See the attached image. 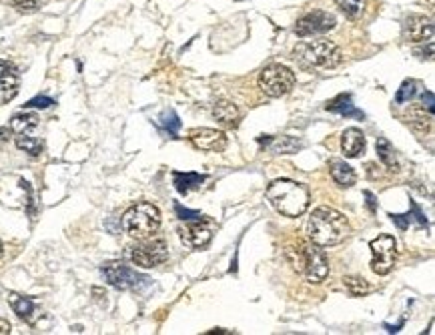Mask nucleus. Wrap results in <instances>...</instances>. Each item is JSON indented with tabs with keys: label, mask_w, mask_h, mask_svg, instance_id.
I'll return each instance as SVG.
<instances>
[{
	"label": "nucleus",
	"mask_w": 435,
	"mask_h": 335,
	"mask_svg": "<svg viewBox=\"0 0 435 335\" xmlns=\"http://www.w3.org/2000/svg\"><path fill=\"white\" fill-rule=\"evenodd\" d=\"M309 241L319 247H333L347 239L351 231L349 221L343 213L335 211L333 207H319L311 213L305 225Z\"/></svg>",
	"instance_id": "obj_1"
},
{
	"label": "nucleus",
	"mask_w": 435,
	"mask_h": 335,
	"mask_svg": "<svg viewBox=\"0 0 435 335\" xmlns=\"http://www.w3.org/2000/svg\"><path fill=\"white\" fill-rule=\"evenodd\" d=\"M285 259L307 284H321L329 275V261L313 241H297L285 249Z\"/></svg>",
	"instance_id": "obj_2"
},
{
	"label": "nucleus",
	"mask_w": 435,
	"mask_h": 335,
	"mask_svg": "<svg viewBox=\"0 0 435 335\" xmlns=\"http://www.w3.org/2000/svg\"><path fill=\"white\" fill-rule=\"evenodd\" d=\"M267 199L285 217H299L307 211L309 193L301 183L277 179L267 187Z\"/></svg>",
	"instance_id": "obj_3"
},
{
	"label": "nucleus",
	"mask_w": 435,
	"mask_h": 335,
	"mask_svg": "<svg viewBox=\"0 0 435 335\" xmlns=\"http://www.w3.org/2000/svg\"><path fill=\"white\" fill-rule=\"evenodd\" d=\"M293 58L305 69H335L343 54L333 41L319 38L299 43L293 51Z\"/></svg>",
	"instance_id": "obj_4"
},
{
	"label": "nucleus",
	"mask_w": 435,
	"mask_h": 335,
	"mask_svg": "<svg viewBox=\"0 0 435 335\" xmlns=\"http://www.w3.org/2000/svg\"><path fill=\"white\" fill-rule=\"evenodd\" d=\"M161 227V211L153 203H137L123 215V229L128 237L145 241Z\"/></svg>",
	"instance_id": "obj_5"
},
{
	"label": "nucleus",
	"mask_w": 435,
	"mask_h": 335,
	"mask_svg": "<svg viewBox=\"0 0 435 335\" xmlns=\"http://www.w3.org/2000/svg\"><path fill=\"white\" fill-rule=\"evenodd\" d=\"M295 80H297L295 73L289 67L273 62L259 73L257 84L267 97L279 99V97H285L287 93H291V89L295 86Z\"/></svg>",
	"instance_id": "obj_6"
},
{
	"label": "nucleus",
	"mask_w": 435,
	"mask_h": 335,
	"mask_svg": "<svg viewBox=\"0 0 435 335\" xmlns=\"http://www.w3.org/2000/svg\"><path fill=\"white\" fill-rule=\"evenodd\" d=\"M101 273L106 279V284L113 285L119 291H141L143 287L149 285V277L141 275L139 271L130 269L125 263L119 261H108L101 267Z\"/></svg>",
	"instance_id": "obj_7"
},
{
	"label": "nucleus",
	"mask_w": 435,
	"mask_h": 335,
	"mask_svg": "<svg viewBox=\"0 0 435 335\" xmlns=\"http://www.w3.org/2000/svg\"><path fill=\"white\" fill-rule=\"evenodd\" d=\"M128 259L137 267L153 269V267L165 263L169 259V247H167L165 239H153V241H147L145 239V243L134 245V247L128 249Z\"/></svg>",
	"instance_id": "obj_8"
},
{
	"label": "nucleus",
	"mask_w": 435,
	"mask_h": 335,
	"mask_svg": "<svg viewBox=\"0 0 435 335\" xmlns=\"http://www.w3.org/2000/svg\"><path fill=\"white\" fill-rule=\"evenodd\" d=\"M371 249V271L375 275H387L397 259V243L391 235H379L369 243Z\"/></svg>",
	"instance_id": "obj_9"
},
{
	"label": "nucleus",
	"mask_w": 435,
	"mask_h": 335,
	"mask_svg": "<svg viewBox=\"0 0 435 335\" xmlns=\"http://www.w3.org/2000/svg\"><path fill=\"white\" fill-rule=\"evenodd\" d=\"M337 25L335 16L325 12V10H313L307 12L305 16H301L295 25V34L299 38H307V36H317V34H325L333 30Z\"/></svg>",
	"instance_id": "obj_10"
},
{
	"label": "nucleus",
	"mask_w": 435,
	"mask_h": 335,
	"mask_svg": "<svg viewBox=\"0 0 435 335\" xmlns=\"http://www.w3.org/2000/svg\"><path fill=\"white\" fill-rule=\"evenodd\" d=\"M189 139L195 149L207 151V153H221L227 149V137L221 130L195 129L189 132Z\"/></svg>",
	"instance_id": "obj_11"
},
{
	"label": "nucleus",
	"mask_w": 435,
	"mask_h": 335,
	"mask_svg": "<svg viewBox=\"0 0 435 335\" xmlns=\"http://www.w3.org/2000/svg\"><path fill=\"white\" fill-rule=\"evenodd\" d=\"M434 36V21L423 14H410L403 23V38L410 43H425Z\"/></svg>",
	"instance_id": "obj_12"
},
{
	"label": "nucleus",
	"mask_w": 435,
	"mask_h": 335,
	"mask_svg": "<svg viewBox=\"0 0 435 335\" xmlns=\"http://www.w3.org/2000/svg\"><path fill=\"white\" fill-rule=\"evenodd\" d=\"M179 237L180 241L191 247V249H205L207 245L211 243L213 239V231L209 225H203V223H185L179 227Z\"/></svg>",
	"instance_id": "obj_13"
},
{
	"label": "nucleus",
	"mask_w": 435,
	"mask_h": 335,
	"mask_svg": "<svg viewBox=\"0 0 435 335\" xmlns=\"http://www.w3.org/2000/svg\"><path fill=\"white\" fill-rule=\"evenodd\" d=\"M19 84H21L19 69L8 60H0V104L10 103L16 97Z\"/></svg>",
	"instance_id": "obj_14"
},
{
	"label": "nucleus",
	"mask_w": 435,
	"mask_h": 335,
	"mask_svg": "<svg viewBox=\"0 0 435 335\" xmlns=\"http://www.w3.org/2000/svg\"><path fill=\"white\" fill-rule=\"evenodd\" d=\"M365 147H367V141H365V135L359 129H347L343 135H341V149H343V155L349 157V159H355V157L363 155L365 153Z\"/></svg>",
	"instance_id": "obj_15"
},
{
	"label": "nucleus",
	"mask_w": 435,
	"mask_h": 335,
	"mask_svg": "<svg viewBox=\"0 0 435 335\" xmlns=\"http://www.w3.org/2000/svg\"><path fill=\"white\" fill-rule=\"evenodd\" d=\"M213 119L223 125V127H229V129H235L239 125V119H241V113L237 108V104L231 103V101H217L215 106H213Z\"/></svg>",
	"instance_id": "obj_16"
},
{
	"label": "nucleus",
	"mask_w": 435,
	"mask_h": 335,
	"mask_svg": "<svg viewBox=\"0 0 435 335\" xmlns=\"http://www.w3.org/2000/svg\"><path fill=\"white\" fill-rule=\"evenodd\" d=\"M8 305L26 323H32L36 317V311H38L34 299H30L26 295H19V293H8Z\"/></svg>",
	"instance_id": "obj_17"
},
{
	"label": "nucleus",
	"mask_w": 435,
	"mask_h": 335,
	"mask_svg": "<svg viewBox=\"0 0 435 335\" xmlns=\"http://www.w3.org/2000/svg\"><path fill=\"white\" fill-rule=\"evenodd\" d=\"M325 108L327 111H331V113H335V115H341V117H347V119H363L365 115L359 111V108H355V104H353V97L351 95H337L333 101H329V103L325 104Z\"/></svg>",
	"instance_id": "obj_18"
},
{
	"label": "nucleus",
	"mask_w": 435,
	"mask_h": 335,
	"mask_svg": "<svg viewBox=\"0 0 435 335\" xmlns=\"http://www.w3.org/2000/svg\"><path fill=\"white\" fill-rule=\"evenodd\" d=\"M329 173H331V179L339 185V187H353L355 181H357V175L355 171L345 163V161H339V159H333L329 161Z\"/></svg>",
	"instance_id": "obj_19"
},
{
	"label": "nucleus",
	"mask_w": 435,
	"mask_h": 335,
	"mask_svg": "<svg viewBox=\"0 0 435 335\" xmlns=\"http://www.w3.org/2000/svg\"><path fill=\"white\" fill-rule=\"evenodd\" d=\"M411 211L408 215H389L391 217V221L399 227V229H408L411 223H415L417 227H421V229H427V219H425V213L421 211V207L417 205L415 201H411L410 203Z\"/></svg>",
	"instance_id": "obj_20"
},
{
	"label": "nucleus",
	"mask_w": 435,
	"mask_h": 335,
	"mask_svg": "<svg viewBox=\"0 0 435 335\" xmlns=\"http://www.w3.org/2000/svg\"><path fill=\"white\" fill-rule=\"evenodd\" d=\"M205 175H201V173H179V171H175L173 173V183H175V189L179 191L180 195H187L189 191H193V189H197V187H201L203 183H205Z\"/></svg>",
	"instance_id": "obj_21"
},
{
	"label": "nucleus",
	"mask_w": 435,
	"mask_h": 335,
	"mask_svg": "<svg viewBox=\"0 0 435 335\" xmlns=\"http://www.w3.org/2000/svg\"><path fill=\"white\" fill-rule=\"evenodd\" d=\"M375 151H377L379 161L384 163L389 171H397V167H399V165H397L395 149H393V145H391L385 137H379V139H377V143H375Z\"/></svg>",
	"instance_id": "obj_22"
},
{
	"label": "nucleus",
	"mask_w": 435,
	"mask_h": 335,
	"mask_svg": "<svg viewBox=\"0 0 435 335\" xmlns=\"http://www.w3.org/2000/svg\"><path fill=\"white\" fill-rule=\"evenodd\" d=\"M38 127V117L34 113H19L10 119V130L16 135H26Z\"/></svg>",
	"instance_id": "obj_23"
},
{
	"label": "nucleus",
	"mask_w": 435,
	"mask_h": 335,
	"mask_svg": "<svg viewBox=\"0 0 435 335\" xmlns=\"http://www.w3.org/2000/svg\"><path fill=\"white\" fill-rule=\"evenodd\" d=\"M269 147L279 155H291V153H297L299 149H303V143L293 137H279V139L271 137Z\"/></svg>",
	"instance_id": "obj_24"
},
{
	"label": "nucleus",
	"mask_w": 435,
	"mask_h": 335,
	"mask_svg": "<svg viewBox=\"0 0 435 335\" xmlns=\"http://www.w3.org/2000/svg\"><path fill=\"white\" fill-rule=\"evenodd\" d=\"M14 143H16V147H19L23 153H26V155H30V157L43 155V151H45V143H43L40 139H36V137L19 135Z\"/></svg>",
	"instance_id": "obj_25"
},
{
	"label": "nucleus",
	"mask_w": 435,
	"mask_h": 335,
	"mask_svg": "<svg viewBox=\"0 0 435 335\" xmlns=\"http://www.w3.org/2000/svg\"><path fill=\"white\" fill-rule=\"evenodd\" d=\"M158 127L165 130V132H169L171 137H177V135H179V129H180L179 115H177L173 108H169V111H163V115L158 117Z\"/></svg>",
	"instance_id": "obj_26"
},
{
	"label": "nucleus",
	"mask_w": 435,
	"mask_h": 335,
	"mask_svg": "<svg viewBox=\"0 0 435 335\" xmlns=\"http://www.w3.org/2000/svg\"><path fill=\"white\" fill-rule=\"evenodd\" d=\"M343 285H345L347 293H349V295H353V297L367 295V293L371 291V285L367 284L363 277H359V275H347V277L343 279Z\"/></svg>",
	"instance_id": "obj_27"
},
{
	"label": "nucleus",
	"mask_w": 435,
	"mask_h": 335,
	"mask_svg": "<svg viewBox=\"0 0 435 335\" xmlns=\"http://www.w3.org/2000/svg\"><path fill=\"white\" fill-rule=\"evenodd\" d=\"M417 89H419V82L417 80H403V84L399 86V91H397V95H395V103L397 104H403V103H410L415 99V95H417Z\"/></svg>",
	"instance_id": "obj_28"
},
{
	"label": "nucleus",
	"mask_w": 435,
	"mask_h": 335,
	"mask_svg": "<svg viewBox=\"0 0 435 335\" xmlns=\"http://www.w3.org/2000/svg\"><path fill=\"white\" fill-rule=\"evenodd\" d=\"M335 4L349 19H359L363 14V8H365V0H335Z\"/></svg>",
	"instance_id": "obj_29"
},
{
	"label": "nucleus",
	"mask_w": 435,
	"mask_h": 335,
	"mask_svg": "<svg viewBox=\"0 0 435 335\" xmlns=\"http://www.w3.org/2000/svg\"><path fill=\"white\" fill-rule=\"evenodd\" d=\"M175 213L180 221H203V213L201 211H191L180 203H175Z\"/></svg>",
	"instance_id": "obj_30"
},
{
	"label": "nucleus",
	"mask_w": 435,
	"mask_h": 335,
	"mask_svg": "<svg viewBox=\"0 0 435 335\" xmlns=\"http://www.w3.org/2000/svg\"><path fill=\"white\" fill-rule=\"evenodd\" d=\"M52 104H54V101L49 97H34L25 104V108H51Z\"/></svg>",
	"instance_id": "obj_31"
},
{
	"label": "nucleus",
	"mask_w": 435,
	"mask_h": 335,
	"mask_svg": "<svg viewBox=\"0 0 435 335\" xmlns=\"http://www.w3.org/2000/svg\"><path fill=\"white\" fill-rule=\"evenodd\" d=\"M14 6L23 12H34L38 8V2L36 0H12Z\"/></svg>",
	"instance_id": "obj_32"
},
{
	"label": "nucleus",
	"mask_w": 435,
	"mask_h": 335,
	"mask_svg": "<svg viewBox=\"0 0 435 335\" xmlns=\"http://www.w3.org/2000/svg\"><path fill=\"white\" fill-rule=\"evenodd\" d=\"M421 103H423V108H427L430 115H434V93H432V91H423Z\"/></svg>",
	"instance_id": "obj_33"
},
{
	"label": "nucleus",
	"mask_w": 435,
	"mask_h": 335,
	"mask_svg": "<svg viewBox=\"0 0 435 335\" xmlns=\"http://www.w3.org/2000/svg\"><path fill=\"white\" fill-rule=\"evenodd\" d=\"M365 199H367V207H369V211H371V213H375V211H377V199H375V195H373V193H369V191H365Z\"/></svg>",
	"instance_id": "obj_34"
},
{
	"label": "nucleus",
	"mask_w": 435,
	"mask_h": 335,
	"mask_svg": "<svg viewBox=\"0 0 435 335\" xmlns=\"http://www.w3.org/2000/svg\"><path fill=\"white\" fill-rule=\"evenodd\" d=\"M10 334V323L6 319H0V335Z\"/></svg>",
	"instance_id": "obj_35"
},
{
	"label": "nucleus",
	"mask_w": 435,
	"mask_h": 335,
	"mask_svg": "<svg viewBox=\"0 0 435 335\" xmlns=\"http://www.w3.org/2000/svg\"><path fill=\"white\" fill-rule=\"evenodd\" d=\"M8 132H10L8 129H0V145H2V143H6V139H8Z\"/></svg>",
	"instance_id": "obj_36"
},
{
	"label": "nucleus",
	"mask_w": 435,
	"mask_h": 335,
	"mask_svg": "<svg viewBox=\"0 0 435 335\" xmlns=\"http://www.w3.org/2000/svg\"><path fill=\"white\" fill-rule=\"evenodd\" d=\"M2 253H4V249H2V243H0V257H2Z\"/></svg>",
	"instance_id": "obj_37"
}]
</instances>
